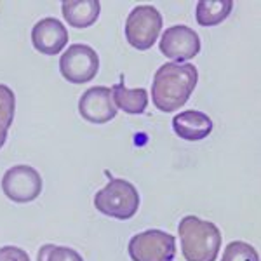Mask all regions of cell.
Returning <instances> with one entry per match:
<instances>
[{
	"label": "cell",
	"instance_id": "ac0fdd59",
	"mask_svg": "<svg viewBox=\"0 0 261 261\" xmlns=\"http://www.w3.org/2000/svg\"><path fill=\"white\" fill-rule=\"evenodd\" d=\"M0 261H30V256L21 247L4 246L0 247Z\"/></svg>",
	"mask_w": 261,
	"mask_h": 261
},
{
	"label": "cell",
	"instance_id": "e0dca14e",
	"mask_svg": "<svg viewBox=\"0 0 261 261\" xmlns=\"http://www.w3.org/2000/svg\"><path fill=\"white\" fill-rule=\"evenodd\" d=\"M221 261H259V256L251 244L233 241L225 247Z\"/></svg>",
	"mask_w": 261,
	"mask_h": 261
},
{
	"label": "cell",
	"instance_id": "9c48e42d",
	"mask_svg": "<svg viewBox=\"0 0 261 261\" xmlns=\"http://www.w3.org/2000/svg\"><path fill=\"white\" fill-rule=\"evenodd\" d=\"M79 113L91 124H107L117 115V107L112 98V89L96 86L87 89L79 99Z\"/></svg>",
	"mask_w": 261,
	"mask_h": 261
},
{
	"label": "cell",
	"instance_id": "4fadbf2b",
	"mask_svg": "<svg viewBox=\"0 0 261 261\" xmlns=\"http://www.w3.org/2000/svg\"><path fill=\"white\" fill-rule=\"evenodd\" d=\"M112 98L117 110L130 115H140L148 105V92L145 89H127L122 82L112 87Z\"/></svg>",
	"mask_w": 261,
	"mask_h": 261
},
{
	"label": "cell",
	"instance_id": "52a82bcc",
	"mask_svg": "<svg viewBox=\"0 0 261 261\" xmlns=\"http://www.w3.org/2000/svg\"><path fill=\"white\" fill-rule=\"evenodd\" d=\"M2 192L16 204H28L42 192L39 171L30 166H14L6 171L2 178Z\"/></svg>",
	"mask_w": 261,
	"mask_h": 261
},
{
	"label": "cell",
	"instance_id": "5bb4252c",
	"mask_svg": "<svg viewBox=\"0 0 261 261\" xmlns=\"http://www.w3.org/2000/svg\"><path fill=\"white\" fill-rule=\"evenodd\" d=\"M231 9V0H200L195 9L197 23L200 27H216L228 18Z\"/></svg>",
	"mask_w": 261,
	"mask_h": 261
},
{
	"label": "cell",
	"instance_id": "8fae6325",
	"mask_svg": "<svg viewBox=\"0 0 261 261\" xmlns=\"http://www.w3.org/2000/svg\"><path fill=\"white\" fill-rule=\"evenodd\" d=\"M172 129L179 138L187 141H200L213 130V120L207 113L199 110L181 112L172 119Z\"/></svg>",
	"mask_w": 261,
	"mask_h": 261
},
{
	"label": "cell",
	"instance_id": "d6986e66",
	"mask_svg": "<svg viewBox=\"0 0 261 261\" xmlns=\"http://www.w3.org/2000/svg\"><path fill=\"white\" fill-rule=\"evenodd\" d=\"M6 141H7V134H0V148L6 145Z\"/></svg>",
	"mask_w": 261,
	"mask_h": 261
},
{
	"label": "cell",
	"instance_id": "2e32d148",
	"mask_svg": "<svg viewBox=\"0 0 261 261\" xmlns=\"http://www.w3.org/2000/svg\"><path fill=\"white\" fill-rule=\"evenodd\" d=\"M37 261H84V258L71 247L45 244L39 249Z\"/></svg>",
	"mask_w": 261,
	"mask_h": 261
},
{
	"label": "cell",
	"instance_id": "9a60e30c",
	"mask_svg": "<svg viewBox=\"0 0 261 261\" xmlns=\"http://www.w3.org/2000/svg\"><path fill=\"white\" fill-rule=\"evenodd\" d=\"M16 112V98L11 87L0 84V134H7Z\"/></svg>",
	"mask_w": 261,
	"mask_h": 261
},
{
	"label": "cell",
	"instance_id": "3957f363",
	"mask_svg": "<svg viewBox=\"0 0 261 261\" xmlns=\"http://www.w3.org/2000/svg\"><path fill=\"white\" fill-rule=\"evenodd\" d=\"M94 207L105 216L115 220H130L140 209V193L125 179L110 178L108 185L94 195Z\"/></svg>",
	"mask_w": 261,
	"mask_h": 261
},
{
	"label": "cell",
	"instance_id": "277c9868",
	"mask_svg": "<svg viewBox=\"0 0 261 261\" xmlns=\"http://www.w3.org/2000/svg\"><path fill=\"white\" fill-rule=\"evenodd\" d=\"M161 30L162 16L153 6L134 7L125 21V39L138 50H148L153 47Z\"/></svg>",
	"mask_w": 261,
	"mask_h": 261
},
{
	"label": "cell",
	"instance_id": "7a4b0ae2",
	"mask_svg": "<svg viewBox=\"0 0 261 261\" xmlns=\"http://www.w3.org/2000/svg\"><path fill=\"white\" fill-rule=\"evenodd\" d=\"M178 233L181 252L187 261H216L221 247V231L214 223L185 216L179 221Z\"/></svg>",
	"mask_w": 261,
	"mask_h": 261
},
{
	"label": "cell",
	"instance_id": "ba28073f",
	"mask_svg": "<svg viewBox=\"0 0 261 261\" xmlns=\"http://www.w3.org/2000/svg\"><path fill=\"white\" fill-rule=\"evenodd\" d=\"M161 53L169 60L174 61H188L200 53V39L195 30L185 24L167 28L161 37Z\"/></svg>",
	"mask_w": 261,
	"mask_h": 261
},
{
	"label": "cell",
	"instance_id": "8992f818",
	"mask_svg": "<svg viewBox=\"0 0 261 261\" xmlns=\"http://www.w3.org/2000/svg\"><path fill=\"white\" fill-rule=\"evenodd\" d=\"M99 58L94 49L86 44H73L63 53L60 60L61 75L71 84H86L98 75Z\"/></svg>",
	"mask_w": 261,
	"mask_h": 261
},
{
	"label": "cell",
	"instance_id": "7c38bea8",
	"mask_svg": "<svg viewBox=\"0 0 261 261\" xmlns=\"http://www.w3.org/2000/svg\"><path fill=\"white\" fill-rule=\"evenodd\" d=\"M61 12L66 23L73 28H87L98 21L101 4L98 0H65Z\"/></svg>",
	"mask_w": 261,
	"mask_h": 261
},
{
	"label": "cell",
	"instance_id": "5b68a950",
	"mask_svg": "<svg viewBox=\"0 0 261 261\" xmlns=\"http://www.w3.org/2000/svg\"><path fill=\"white\" fill-rule=\"evenodd\" d=\"M127 251L133 261H174L176 239L162 230H146L130 239Z\"/></svg>",
	"mask_w": 261,
	"mask_h": 261
},
{
	"label": "cell",
	"instance_id": "30bf717a",
	"mask_svg": "<svg viewBox=\"0 0 261 261\" xmlns=\"http://www.w3.org/2000/svg\"><path fill=\"white\" fill-rule=\"evenodd\" d=\"M32 44L42 54H58L68 44V30L56 18H44L33 27Z\"/></svg>",
	"mask_w": 261,
	"mask_h": 261
},
{
	"label": "cell",
	"instance_id": "6da1fadb",
	"mask_svg": "<svg viewBox=\"0 0 261 261\" xmlns=\"http://www.w3.org/2000/svg\"><path fill=\"white\" fill-rule=\"evenodd\" d=\"M199 81V71L190 63H166L155 71L151 99L164 113L176 112L190 99Z\"/></svg>",
	"mask_w": 261,
	"mask_h": 261
}]
</instances>
